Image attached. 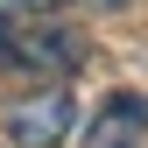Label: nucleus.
Masks as SVG:
<instances>
[{
	"mask_svg": "<svg viewBox=\"0 0 148 148\" xmlns=\"http://www.w3.org/2000/svg\"><path fill=\"white\" fill-rule=\"evenodd\" d=\"M71 127H78L71 85H42V92H28V99H14L7 113H0V141L7 148H64Z\"/></svg>",
	"mask_w": 148,
	"mask_h": 148,
	"instance_id": "obj_1",
	"label": "nucleus"
},
{
	"mask_svg": "<svg viewBox=\"0 0 148 148\" xmlns=\"http://www.w3.org/2000/svg\"><path fill=\"white\" fill-rule=\"evenodd\" d=\"M85 42L57 21H14L7 49H0V71H42V78H64V71H78Z\"/></svg>",
	"mask_w": 148,
	"mask_h": 148,
	"instance_id": "obj_2",
	"label": "nucleus"
},
{
	"mask_svg": "<svg viewBox=\"0 0 148 148\" xmlns=\"http://www.w3.org/2000/svg\"><path fill=\"white\" fill-rule=\"evenodd\" d=\"M78 148H148V99H134V92L99 99V113L85 120Z\"/></svg>",
	"mask_w": 148,
	"mask_h": 148,
	"instance_id": "obj_3",
	"label": "nucleus"
},
{
	"mask_svg": "<svg viewBox=\"0 0 148 148\" xmlns=\"http://www.w3.org/2000/svg\"><path fill=\"white\" fill-rule=\"evenodd\" d=\"M0 7H7V14H57L64 0H0Z\"/></svg>",
	"mask_w": 148,
	"mask_h": 148,
	"instance_id": "obj_4",
	"label": "nucleus"
},
{
	"mask_svg": "<svg viewBox=\"0 0 148 148\" xmlns=\"http://www.w3.org/2000/svg\"><path fill=\"white\" fill-rule=\"evenodd\" d=\"M92 7H120V0H92Z\"/></svg>",
	"mask_w": 148,
	"mask_h": 148,
	"instance_id": "obj_5",
	"label": "nucleus"
}]
</instances>
